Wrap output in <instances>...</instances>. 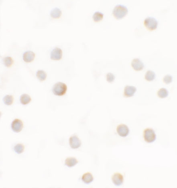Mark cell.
Returning <instances> with one entry per match:
<instances>
[{
	"instance_id": "obj_10",
	"label": "cell",
	"mask_w": 177,
	"mask_h": 188,
	"mask_svg": "<svg viewBox=\"0 0 177 188\" xmlns=\"http://www.w3.org/2000/svg\"><path fill=\"white\" fill-rule=\"evenodd\" d=\"M131 66L136 71H141L144 67V64L138 58L133 60L131 62Z\"/></svg>"
},
{
	"instance_id": "obj_1",
	"label": "cell",
	"mask_w": 177,
	"mask_h": 188,
	"mask_svg": "<svg viewBox=\"0 0 177 188\" xmlns=\"http://www.w3.org/2000/svg\"><path fill=\"white\" fill-rule=\"evenodd\" d=\"M128 10L126 7L123 5H117L114 8L113 14L117 19H121L127 15Z\"/></svg>"
},
{
	"instance_id": "obj_5",
	"label": "cell",
	"mask_w": 177,
	"mask_h": 188,
	"mask_svg": "<svg viewBox=\"0 0 177 188\" xmlns=\"http://www.w3.org/2000/svg\"><path fill=\"white\" fill-rule=\"evenodd\" d=\"M11 129L12 131L16 133H19L24 127V123L20 119H15L11 123Z\"/></svg>"
},
{
	"instance_id": "obj_18",
	"label": "cell",
	"mask_w": 177,
	"mask_h": 188,
	"mask_svg": "<svg viewBox=\"0 0 177 188\" xmlns=\"http://www.w3.org/2000/svg\"><path fill=\"white\" fill-rule=\"evenodd\" d=\"M156 77V74L153 71L149 70L147 72L145 75V79L149 81H153Z\"/></svg>"
},
{
	"instance_id": "obj_15",
	"label": "cell",
	"mask_w": 177,
	"mask_h": 188,
	"mask_svg": "<svg viewBox=\"0 0 177 188\" xmlns=\"http://www.w3.org/2000/svg\"><path fill=\"white\" fill-rule=\"evenodd\" d=\"M62 14L61 10L58 8H54L51 10L50 15L53 18L58 19L60 17Z\"/></svg>"
},
{
	"instance_id": "obj_21",
	"label": "cell",
	"mask_w": 177,
	"mask_h": 188,
	"mask_svg": "<svg viewBox=\"0 0 177 188\" xmlns=\"http://www.w3.org/2000/svg\"><path fill=\"white\" fill-rule=\"evenodd\" d=\"M104 14L100 12L97 11L93 15V18L94 22H100L103 19Z\"/></svg>"
},
{
	"instance_id": "obj_9",
	"label": "cell",
	"mask_w": 177,
	"mask_h": 188,
	"mask_svg": "<svg viewBox=\"0 0 177 188\" xmlns=\"http://www.w3.org/2000/svg\"><path fill=\"white\" fill-rule=\"evenodd\" d=\"M62 57V51L60 48H54L50 54V58L53 60H59Z\"/></svg>"
},
{
	"instance_id": "obj_23",
	"label": "cell",
	"mask_w": 177,
	"mask_h": 188,
	"mask_svg": "<svg viewBox=\"0 0 177 188\" xmlns=\"http://www.w3.org/2000/svg\"><path fill=\"white\" fill-rule=\"evenodd\" d=\"M25 150V146L22 144H17L14 148L15 152L17 154H21L24 152Z\"/></svg>"
},
{
	"instance_id": "obj_8",
	"label": "cell",
	"mask_w": 177,
	"mask_h": 188,
	"mask_svg": "<svg viewBox=\"0 0 177 188\" xmlns=\"http://www.w3.org/2000/svg\"><path fill=\"white\" fill-rule=\"evenodd\" d=\"M69 144L72 148L77 149L81 146V141L77 136L74 135L69 139Z\"/></svg>"
},
{
	"instance_id": "obj_7",
	"label": "cell",
	"mask_w": 177,
	"mask_h": 188,
	"mask_svg": "<svg viewBox=\"0 0 177 188\" xmlns=\"http://www.w3.org/2000/svg\"><path fill=\"white\" fill-rule=\"evenodd\" d=\"M112 180L114 185L119 186L123 184L124 177L120 173H115L112 176Z\"/></svg>"
},
{
	"instance_id": "obj_4",
	"label": "cell",
	"mask_w": 177,
	"mask_h": 188,
	"mask_svg": "<svg viewBox=\"0 0 177 188\" xmlns=\"http://www.w3.org/2000/svg\"><path fill=\"white\" fill-rule=\"evenodd\" d=\"M144 25L147 29L150 31H153L157 29L158 22L154 18L148 17L145 19Z\"/></svg>"
},
{
	"instance_id": "obj_17",
	"label": "cell",
	"mask_w": 177,
	"mask_h": 188,
	"mask_svg": "<svg viewBox=\"0 0 177 188\" xmlns=\"http://www.w3.org/2000/svg\"><path fill=\"white\" fill-rule=\"evenodd\" d=\"M47 75L43 70H38L36 72V77L40 81H44L46 79Z\"/></svg>"
},
{
	"instance_id": "obj_19",
	"label": "cell",
	"mask_w": 177,
	"mask_h": 188,
	"mask_svg": "<svg viewBox=\"0 0 177 188\" xmlns=\"http://www.w3.org/2000/svg\"><path fill=\"white\" fill-rule=\"evenodd\" d=\"M4 103L7 105H11L14 102V97L11 95H6L3 99Z\"/></svg>"
},
{
	"instance_id": "obj_22",
	"label": "cell",
	"mask_w": 177,
	"mask_h": 188,
	"mask_svg": "<svg viewBox=\"0 0 177 188\" xmlns=\"http://www.w3.org/2000/svg\"><path fill=\"white\" fill-rule=\"evenodd\" d=\"M3 63L6 67L9 68V67H11L13 64L14 61H13L12 58L10 56H7V57L4 58L3 60Z\"/></svg>"
},
{
	"instance_id": "obj_13",
	"label": "cell",
	"mask_w": 177,
	"mask_h": 188,
	"mask_svg": "<svg viewBox=\"0 0 177 188\" xmlns=\"http://www.w3.org/2000/svg\"><path fill=\"white\" fill-rule=\"evenodd\" d=\"M78 162V160L75 157H69L66 159L65 164L68 167L71 168L76 165Z\"/></svg>"
},
{
	"instance_id": "obj_3",
	"label": "cell",
	"mask_w": 177,
	"mask_h": 188,
	"mask_svg": "<svg viewBox=\"0 0 177 188\" xmlns=\"http://www.w3.org/2000/svg\"><path fill=\"white\" fill-rule=\"evenodd\" d=\"M143 137L145 141L148 143H151L156 140V135L152 129L147 128L143 132Z\"/></svg>"
},
{
	"instance_id": "obj_12",
	"label": "cell",
	"mask_w": 177,
	"mask_h": 188,
	"mask_svg": "<svg viewBox=\"0 0 177 188\" xmlns=\"http://www.w3.org/2000/svg\"><path fill=\"white\" fill-rule=\"evenodd\" d=\"M23 60L25 62L30 63L34 60L35 54L31 51H26L23 54Z\"/></svg>"
},
{
	"instance_id": "obj_11",
	"label": "cell",
	"mask_w": 177,
	"mask_h": 188,
	"mask_svg": "<svg viewBox=\"0 0 177 188\" xmlns=\"http://www.w3.org/2000/svg\"><path fill=\"white\" fill-rule=\"evenodd\" d=\"M137 91V89L133 86H126L124 88V94L125 97H129L133 96Z\"/></svg>"
},
{
	"instance_id": "obj_16",
	"label": "cell",
	"mask_w": 177,
	"mask_h": 188,
	"mask_svg": "<svg viewBox=\"0 0 177 188\" xmlns=\"http://www.w3.org/2000/svg\"><path fill=\"white\" fill-rule=\"evenodd\" d=\"M31 99V97L27 94H24L20 96V101L23 105H27L30 102Z\"/></svg>"
},
{
	"instance_id": "obj_6",
	"label": "cell",
	"mask_w": 177,
	"mask_h": 188,
	"mask_svg": "<svg viewBox=\"0 0 177 188\" xmlns=\"http://www.w3.org/2000/svg\"><path fill=\"white\" fill-rule=\"evenodd\" d=\"M117 131L118 134L122 137H126L129 135V128L126 125H119L117 126Z\"/></svg>"
},
{
	"instance_id": "obj_20",
	"label": "cell",
	"mask_w": 177,
	"mask_h": 188,
	"mask_svg": "<svg viewBox=\"0 0 177 188\" xmlns=\"http://www.w3.org/2000/svg\"><path fill=\"white\" fill-rule=\"evenodd\" d=\"M157 94L160 98H165L168 95V92L165 88H162L158 91Z\"/></svg>"
},
{
	"instance_id": "obj_2",
	"label": "cell",
	"mask_w": 177,
	"mask_h": 188,
	"mask_svg": "<svg viewBox=\"0 0 177 188\" xmlns=\"http://www.w3.org/2000/svg\"><path fill=\"white\" fill-rule=\"evenodd\" d=\"M67 86L64 83L59 82L56 83L52 88V92L54 95L62 96L66 92Z\"/></svg>"
},
{
	"instance_id": "obj_14",
	"label": "cell",
	"mask_w": 177,
	"mask_h": 188,
	"mask_svg": "<svg viewBox=\"0 0 177 188\" xmlns=\"http://www.w3.org/2000/svg\"><path fill=\"white\" fill-rule=\"evenodd\" d=\"M82 180L85 183L88 184L93 181L94 178L93 174L90 173H87L84 174L82 177Z\"/></svg>"
},
{
	"instance_id": "obj_24",
	"label": "cell",
	"mask_w": 177,
	"mask_h": 188,
	"mask_svg": "<svg viewBox=\"0 0 177 188\" xmlns=\"http://www.w3.org/2000/svg\"><path fill=\"white\" fill-rule=\"evenodd\" d=\"M172 81V77L169 75H165L163 78V82L166 84H169Z\"/></svg>"
},
{
	"instance_id": "obj_25",
	"label": "cell",
	"mask_w": 177,
	"mask_h": 188,
	"mask_svg": "<svg viewBox=\"0 0 177 188\" xmlns=\"http://www.w3.org/2000/svg\"><path fill=\"white\" fill-rule=\"evenodd\" d=\"M115 76L113 73L109 72L106 75L107 81L109 83L113 82L115 79Z\"/></svg>"
}]
</instances>
